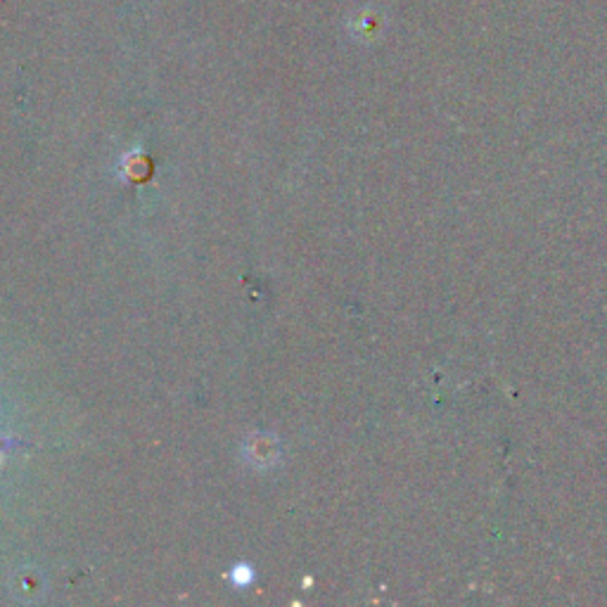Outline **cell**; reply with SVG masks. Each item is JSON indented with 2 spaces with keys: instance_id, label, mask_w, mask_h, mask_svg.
Here are the masks:
<instances>
[{
  "instance_id": "cell-2",
  "label": "cell",
  "mask_w": 607,
  "mask_h": 607,
  "mask_svg": "<svg viewBox=\"0 0 607 607\" xmlns=\"http://www.w3.org/2000/svg\"><path fill=\"white\" fill-rule=\"evenodd\" d=\"M8 448V442H3V439H0V454H3V451Z\"/></svg>"
},
{
  "instance_id": "cell-1",
  "label": "cell",
  "mask_w": 607,
  "mask_h": 607,
  "mask_svg": "<svg viewBox=\"0 0 607 607\" xmlns=\"http://www.w3.org/2000/svg\"><path fill=\"white\" fill-rule=\"evenodd\" d=\"M252 569L250 567H245V565H240V567H235L233 569V579H235V584L237 586H247L250 581H252Z\"/></svg>"
}]
</instances>
